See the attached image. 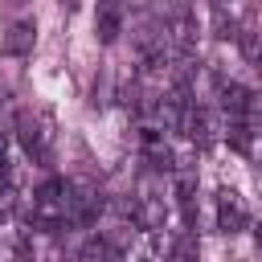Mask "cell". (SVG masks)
Masks as SVG:
<instances>
[{
	"label": "cell",
	"instance_id": "3957f363",
	"mask_svg": "<svg viewBox=\"0 0 262 262\" xmlns=\"http://www.w3.org/2000/svg\"><path fill=\"white\" fill-rule=\"evenodd\" d=\"M221 102H225L229 115H246V111H250V90L237 86V82H229V86L221 90Z\"/></svg>",
	"mask_w": 262,
	"mask_h": 262
},
{
	"label": "cell",
	"instance_id": "277c9868",
	"mask_svg": "<svg viewBox=\"0 0 262 262\" xmlns=\"http://www.w3.org/2000/svg\"><path fill=\"white\" fill-rule=\"evenodd\" d=\"M242 221H246V213H242L237 196H233V192H221V229H225V233H233Z\"/></svg>",
	"mask_w": 262,
	"mask_h": 262
},
{
	"label": "cell",
	"instance_id": "7a4b0ae2",
	"mask_svg": "<svg viewBox=\"0 0 262 262\" xmlns=\"http://www.w3.org/2000/svg\"><path fill=\"white\" fill-rule=\"evenodd\" d=\"M20 143H25V151L37 160V164H45L49 160V143H45V131L37 127V119H20Z\"/></svg>",
	"mask_w": 262,
	"mask_h": 262
},
{
	"label": "cell",
	"instance_id": "5b68a950",
	"mask_svg": "<svg viewBox=\"0 0 262 262\" xmlns=\"http://www.w3.org/2000/svg\"><path fill=\"white\" fill-rule=\"evenodd\" d=\"M29 45H33V25H12L8 37H4V49L8 53H25Z\"/></svg>",
	"mask_w": 262,
	"mask_h": 262
},
{
	"label": "cell",
	"instance_id": "8992f818",
	"mask_svg": "<svg viewBox=\"0 0 262 262\" xmlns=\"http://www.w3.org/2000/svg\"><path fill=\"white\" fill-rule=\"evenodd\" d=\"M111 254H119V250H115L111 242H98V237L82 246V258H111Z\"/></svg>",
	"mask_w": 262,
	"mask_h": 262
},
{
	"label": "cell",
	"instance_id": "52a82bcc",
	"mask_svg": "<svg viewBox=\"0 0 262 262\" xmlns=\"http://www.w3.org/2000/svg\"><path fill=\"white\" fill-rule=\"evenodd\" d=\"M12 213V192H0V217Z\"/></svg>",
	"mask_w": 262,
	"mask_h": 262
},
{
	"label": "cell",
	"instance_id": "9c48e42d",
	"mask_svg": "<svg viewBox=\"0 0 262 262\" xmlns=\"http://www.w3.org/2000/svg\"><path fill=\"white\" fill-rule=\"evenodd\" d=\"M16 4H25V0H16Z\"/></svg>",
	"mask_w": 262,
	"mask_h": 262
},
{
	"label": "cell",
	"instance_id": "6da1fadb",
	"mask_svg": "<svg viewBox=\"0 0 262 262\" xmlns=\"http://www.w3.org/2000/svg\"><path fill=\"white\" fill-rule=\"evenodd\" d=\"M94 29H98V41H102V45L119 41V33H123V4H119V0H98Z\"/></svg>",
	"mask_w": 262,
	"mask_h": 262
},
{
	"label": "cell",
	"instance_id": "ba28073f",
	"mask_svg": "<svg viewBox=\"0 0 262 262\" xmlns=\"http://www.w3.org/2000/svg\"><path fill=\"white\" fill-rule=\"evenodd\" d=\"M258 242H262V229H258Z\"/></svg>",
	"mask_w": 262,
	"mask_h": 262
}]
</instances>
